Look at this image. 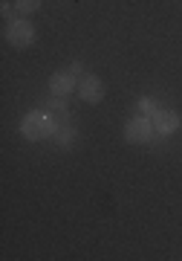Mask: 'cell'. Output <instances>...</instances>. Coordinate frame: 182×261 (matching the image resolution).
Segmentation results:
<instances>
[{"mask_svg":"<svg viewBox=\"0 0 182 261\" xmlns=\"http://www.w3.org/2000/svg\"><path fill=\"white\" fill-rule=\"evenodd\" d=\"M73 140H75V128L70 125V122H64L61 128L55 130V145H58V148H70Z\"/></svg>","mask_w":182,"mask_h":261,"instance_id":"7","label":"cell"},{"mask_svg":"<svg viewBox=\"0 0 182 261\" xmlns=\"http://www.w3.org/2000/svg\"><path fill=\"white\" fill-rule=\"evenodd\" d=\"M154 128H156V134H162V137L176 134V130L182 128V116L176 111H162V108H159V113L154 116Z\"/></svg>","mask_w":182,"mask_h":261,"instance_id":"6","label":"cell"},{"mask_svg":"<svg viewBox=\"0 0 182 261\" xmlns=\"http://www.w3.org/2000/svg\"><path fill=\"white\" fill-rule=\"evenodd\" d=\"M154 130L156 128H154V119H150V116H133V119H128V125H125V140L142 145V142L154 140Z\"/></svg>","mask_w":182,"mask_h":261,"instance_id":"3","label":"cell"},{"mask_svg":"<svg viewBox=\"0 0 182 261\" xmlns=\"http://www.w3.org/2000/svg\"><path fill=\"white\" fill-rule=\"evenodd\" d=\"M12 3H15L18 15H23V18H26V15H32V12L41 9V3H44V0H12Z\"/></svg>","mask_w":182,"mask_h":261,"instance_id":"9","label":"cell"},{"mask_svg":"<svg viewBox=\"0 0 182 261\" xmlns=\"http://www.w3.org/2000/svg\"><path fill=\"white\" fill-rule=\"evenodd\" d=\"M67 70H70V73H73V75H78V79H81V75H84V70H87V67H84V61H73V64L67 67Z\"/></svg>","mask_w":182,"mask_h":261,"instance_id":"12","label":"cell"},{"mask_svg":"<svg viewBox=\"0 0 182 261\" xmlns=\"http://www.w3.org/2000/svg\"><path fill=\"white\" fill-rule=\"evenodd\" d=\"M3 38H6V44L15 49H26L35 44V27H32V20L26 18H15V20H6V27H3Z\"/></svg>","mask_w":182,"mask_h":261,"instance_id":"2","label":"cell"},{"mask_svg":"<svg viewBox=\"0 0 182 261\" xmlns=\"http://www.w3.org/2000/svg\"><path fill=\"white\" fill-rule=\"evenodd\" d=\"M0 12H3V18H6V20H15V12H18V9H15V3H3Z\"/></svg>","mask_w":182,"mask_h":261,"instance_id":"11","label":"cell"},{"mask_svg":"<svg viewBox=\"0 0 182 261\" xmlns=\"http://www.w3.org/2000/svg\"><path fill=\"white\" fill-rule=\"evenodd\" d=\"M75 90H78V75H73L70 70H61V73H55L52 79H49V93L52 96L67 99V96L75 93Z\"/></svg>","mask_w":182,"mask_h":261,"instance_id":"5","label":"cell"},{"mask_svg":"<svg viewBox=\"0 0 182 261\" xmlns=\"http://www.w3.org/2000/svg\"><path fill=\"white\" fill-rule=\"evenodd\" d=\"M46 111L52 113L58 122H67V116H70V111H67V99H61V96H52V99L46 102Z\"/></svg>","mask_w":182,"mask_h":261,"instance_id":"8","label":"cell"},{"mask_svg":"<svg viewBox=\"0 0 182 261\" xmlns=\"http://www.w3.org/2000/svg\"><path fill=\"white\" fill-rule=\"evenodd\" d=\"M64 122H58L52 116V113L46 111H29L26 116H23V122H20V134L26 137V140H44V137H55V130L61 128Z\"/></svg>","mask_w":182,"mask_h":261,"instance_id":"1","label":"cell"},{"mask_svg":"<svg viewBox=\"0 0 182 261\" xmlns=\"http://www.w3.org/2000/svg\"><path fill=\"white\" fill-rule=\"evenodd\" d=\"M139 113H142V116H150V119H154L156 113H159V102H156V99H150V96L139 99Z\"/></svg>","mask_w":182,"mask_h":261,"instance_id":"10","label":"cell"},{"mask_svg":"<svg viewBox=\"0 0 182 261\" xmlns=\"http://www.w3.org/2000/svg\"><path fill=\"white\" fill-rule=\"evenodd\" d=\"M75 93L81 96L87 105H99L101 99H104V82H101L99 75L84 73L81 79H78V90H75Z\"/></svg>","mask_w":182,"mask_h":261,"instance_id":"4","label":"cell"}]
</instances>
